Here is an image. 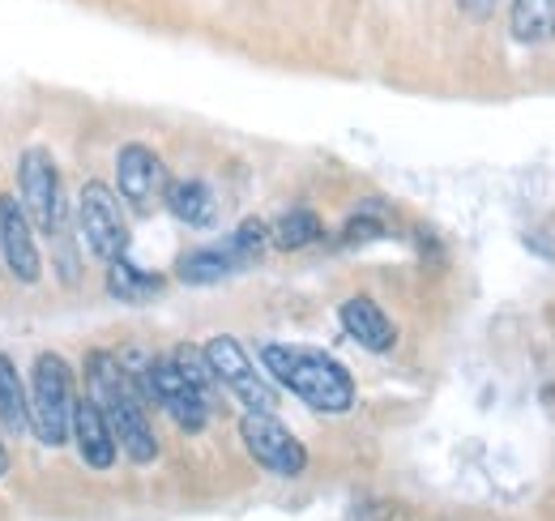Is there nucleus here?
Returning a JSON list of instances; mask_svg holds the SVG:
<instances>
[{"label": "nucleus", "mask_w": 555, "mask_h": 521, "mask_svg": "<svg viewBox=\"0 0 555 521\" xmlns=\"http://www.w3.org/2000/svg\"><path fill=\"white\" fill-rule=\"evenodd\" d=\"M86 397L103 410L112 436H116V449L138 461V466H150L158 457V436L150 428V410H145V397H141L133 372L125 368L120 355L112 351H94L86 359Z\"/></svg>", "instance_id": "obj_1"}, {"label": "nucleus", "mask_w": 555, "mask_h": 521, "mask_svg": "<svg viewBox=\"0 0 555 521\" xmlns=\"http://www.w3.org/2000/svg\"><path fill=\"white\" fill-rule=\"evenodd\" d=\"M261 364L270 368L278 385H286L304 406H312L321 415H343L354 406V377L334 355H325L317 346L270 342V346H261Z\"/></svg>", "instance_id": "obj_2"}, {"label": "nucleus", "mask_w": 555, "mask_h": 521, "mask_svg": "<svg viewBox=\"0 0 555 521\" xmlns=\"http://www.w3.org/2000/svg\"><path fill=\"white\" fill-rule=\"evenodd\" d=\"M26 406H30V432L39 436V445L48 449H61L69 441L73 428V406H77V393H73V368L43 351L30 368V385H26Z\"/></svg>", "instance_id": "obj_3"}, {"label": "nucleus", "mask_w": 555, "mask_h": 521, "mask_svg": "<svg viewBox=\"0 0 555 521\" xmlns=\"http://www.w3.org/2000/svg\"><path fill=\"white\" fill-rule=\"evenodd\" d=\"M266 249H270V227L257 223V218H248V223H244L235 236H227L222 244H209V249L184 253L180 265H176V278L189 282V287H214V282L231 278L235 269L253 265Z\"/></svg>", "instance_id": "obj_4"}, {"label": "nucleus", "mask_w": 555, "mask_h": 521, "mask_svg": "<svg viewBox=\"0 0 555 521\" xmlns=\"http://www.w3.org/2000/svg\"><path fill=\"white\" fill-rule=\"evenodd\" d=\"M125 368L133 372L141 397H145V402H158V406L176 419V428L202 432L209 423V397L193 390V385L176 372L171 359H145V364H125Z\"/></svg>", "instance_id": "obj_5"}, {"label": "nucleus", "mask_w": 555, "mask_h": 521, "mask_svg": "<svg viewBox=\"0 0 555 521\" xmlns=\"http://www.w3.org/2000/svg\"><path fill=\"white\" fill-rule=\"evenodd\" d=\"M77 231H81V244L90 249V257L107 260V265L125 257L129 218H125L120 196L112 193L103 180H90L77 196Z\"/></svg>", "instance_id": "obj_6"}, {"label": "nucleus", "mask_w": 555, "mask_h": 521, "mask_svg": "<svg viewBox=\"0 0 555 521\" xmlns=\"http://www.w3.org/2000/svg\"><path fill=\"white\" fill-rule=\"evenodd\" d=\"M17 180H22V209L30 218L35 231L43 236H61L65 227V201H61V171L56 158L43 145H30L17 163Z\"/></svg>", "instance_id": "obj_7"}, {"label": "nucleus", "mask_w": 555, "mask_h": 521, "mask_svg": "<svg viewBox=\"0 0 555 521\" xmlns=\"http://www.w3.org/2000/svg\"><path fill=\"white\" fill-rule=\"evenodd\" d=\"M202 351H206V364H209V372H214L218 385H227L248 410H266V415H274V406H278L274 385H266V377L257 372L253 355H248L231 333L209 338Z\"/></svg>", "instance_id": "obj_8"}, {"label": "nucleus", "mask_w": 555, "mask_h": 521, "mask_svg": "<svg viewBox=\"0 0 555 521\" xmlns=\"http://www.w3.org/2000/svg\"><path fill=\"white\" fill-rule=\"evenodd\" d=\"M240 436H244V449L253 454V461L266 466L270 474H282V479L304 474L308 449H304V441H299L286 423H278L274 415L248 410V415L240 419Z\"/></svg>", "instance_id": "obj_9"}, {"label": "nucleus", "mask_w": 555, "mask_h": 521, "mask_svg": "<svg viewBox=\"0 0 555 521\" xmlns=\"http://www.w3.org/2000/svg\"><path fill=\"white\" fill-rule=\"evenodd\" d=\"M167 185H171V176H167V163L150 150V145H125L120 154H116V189L120 196L133 205V209H150L154 201H163L167 196Z\"/></svg>", "instance_id": "obj_10"}, {"label": "nucleus", "mask_w": 555, "mask_h": 521, "mask_svg": "<svg viewBox=\"0 0 555 521\" xmlns=\"http://www.w3.org/2000/svg\"><path fill=\"white\" fill-rule=\"evenodd\" d=\"M0 253H4L13 278L22 287H35L39 282L43 260H39V249H35V227H30L22 201L13 193H0Z\"/></svg>", "instance_id": "obj_11"}, {"label": "nucleus", "mask_w": 555, "mask_h": 521, "mask_svg": "<svg viewBox=\"0 0 555 521\" xmlns=\"http://www.w3.org/2000/svg\"><path fill=\"white\" fill-rule=\"evenodd\" d=\"M69 441L77 445V457H81L90 470H112V466H116V457H120L116 436H112V428H107L103 410H99L90 397H77V406H73Z\"/></svg>", "instance_id": "obj_12"}, {"label": "nucleus", "mask_w": 555, "mask_h": 521, "mask_svg": "<svg viewBox=\"0 0 555 521\" xmlns=\"http://www.w3.org/2000/svg\"><path fill=\"white\" fill-rule=\"evenodd\" d=\"M338 317H343V329H347V333L359 342V346H363V351H372V355L393 351L398 329H393V321L385 317V308H380L376 300H367V295H350Z\"/></svg>", "instance_id": "obj_13"}, {"label": "nucleus", "mask_w": 555, "mask_h": 521, "mask_svg": "<svg viewBox=\"0 0 555 521\" xmlns=\"http://www.w3.org/2000/svg\"><path fill=\"white\" fill-rule=\"evenodd\" d=\"M163 201L184 227H209L218 218V201L206 180H171Z\"/></svg>", "instance_id": "obj_14"}, {"label": "nucleus", "mask_w": 555, "mask_h": 521, "mask_svg": "<svg viewBox=\"0 0 555 521\" xmlns=\"http://www.w3.org/2000/svg\"><path fill=\"white\" fill-rule=\"evenodd\" d=\"M508 30L521 48H539L555 39V0H513Z\"/></svg>", "instance_id": "obj_15"}, {"label": "nucleus", "mask_w": 555, "mask_h": 521, "mask_svg": "<svg viewBox=\"0 0 555 521\" xmlns=\"http://www.w3.org/2000/svg\"><path fill=\"white\" fill-rule=\"evenodd\" d=\"M163 287H167L163 274L138 269L129 257H120L107 265V291H112L116 300H125V304H150V300L163 295Z\"/></svg>", "instance_id": "obj_16"}, {"label": "nucleus", "mask_w": 555, "mask_h": 521, "mask_svg": "<svg viewBox=\"0 0 555 521\" xmlns=\"http://www.w3.org/2000/svg\"><path fill=\"white\" fill-rule=\"evenodd\" d=\"M0 423L9 432H30V406H26V381L9 355H0Z\"/></svg>", "instance_id": "obj_17"}, {"label": "nucleus", "mask_w": 555, "mask_h": 521, "mask_svg": "<svg viewBox=\"0 0 555 521\" xmlns=\"http://www.w3.org/2000/svg\"><path fill=\"white\" fill-rule=\"evenodd\" d=\"M321 236H325V227H321V218H317L312 209H286L274 227H270V240H274V249H282V253L308 249V244H317Z\"/></svg>", "instance_id": "obj_18"}, {"label": "nucleus", "mask_w": 555, "mask_h": 521, "mask_svg": "<svg viewBox=\"0 0 555 521\" xmlns=\"http://www.w3.org/2000/svg\"><path fill=\"white\" fill-rule=\"evenodd\" d=\"M171 364H176V372L193 385L197 393H206L209 402H214V372H209V364H206V351L202 346H193V342H180L176 346V355H171Z\"/></svg>", "instance_id": "obj_19"}, {"label": "nucleus", "mask_w": 555, "mask_h": 521, "mask_svg": "<svg viewBox=\"0 0 555 521\" xmlns=\"http://www.w3.org/2000/svg\"><path fill=\"white\" fill-rule=\"evenodd\" d=\"M380 236H385V223L372 218V214H350L347 231H343L347 244H367V240H380Z\"/></svg>", "instance_id": "obj_20"}, {"label": "nucleus", "mask_w": 555, "mask_h": 521, "mask_svg": "<svg viewBox=\"0 0 555 521\" xmlns=\"http://www.w3.org/2000/svg\"><path fill=\"white\" fill-rule=\"evenodd\" d=\"M495 4H500V0H457V9H462L470 22H487Z\"/></svg>", "instance_id": "obj_21"}]
</instances>
